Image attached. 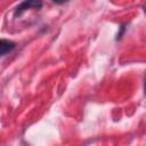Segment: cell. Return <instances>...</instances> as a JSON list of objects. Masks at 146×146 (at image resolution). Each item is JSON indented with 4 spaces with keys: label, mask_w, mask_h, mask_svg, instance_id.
<instances>
[{
    "label": "cell",
    "mask_w": 146,
    "mask_h": 146,
    "mask_svg": "<svg viewBox=\"0 0 146 146\" xmlns=\"http://www.w3.org/2000/svg\"><path fill=\"white\" fill-rule=\"evenodd\" d=\"M41 7H42V2L39 1V0H25V1H23L19 5L16 6V8L14 9V15L19 16L27 9H31V8L40 9Z\"/></svg>",
    "instance_id": "obj_1"
},
{
    "label": "cell",
    "mask_w": 146,
    "mask_h": 146,
    "mask_svg": "<svg viewBox=\"0 0 146 146\" xmlns=\"http://www.w3.org/2000/svg\"><path fill=\"white\" fill-rule=\"evenodd\" d=\"M16 48V42L8 39H0V57L6 56Z\"/></svg>",
    "instance_id": "obj_2"
},
{
    "label": "cell",
    "mask_w": 146,
    "mask_h": 146,
    "mask_svg": "<svg viewBox=\"0 0 146 146\" xmlns=\"http://www.w3.org/2000/svg\"><path fill=\"white\" fill-rule=\"evenodd\" d=\"M125 25L127 24H122L120 27H119V32H117V35H116V40H120L122 36H123V33L125 31Z\"/></svg>",
    "instance_id": "obj_3"
}]
</instances>
